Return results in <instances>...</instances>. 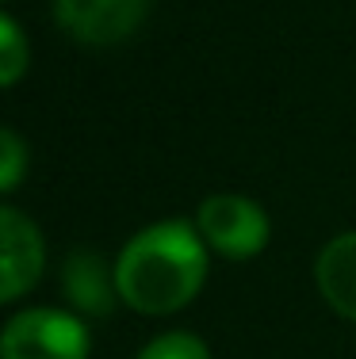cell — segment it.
Here are the masks:
<instances>
[{
	"mask_svg": "<svg viewBox=\"0 0 356 359\" xmlns=\"http://www.w3.org/2000/svg\"><path fill=\"white\" fill-rule=\"evenodd\" d=\"M207 252L199 229L180 218L138 229L115 260L123 306L146 318H169L184 310L207 283Z\"/></svg>",
	"mask_w": 356,
	"mask_h": 359,
	"instance_id": "obj_1",
	"label": "cell"
},
{
	"mask_svg": "<svg viewBox=\"0 0 356 359\" xmlns=\"http://www.w3.org/2000/svg\"><path fill=\"white\" fill-rule=\"evenodd\" d=\"M88 329L81 313L31 306L8 318L0 332V359H88Z\"/></svg>",
	"mask_w": 356,
	"mask_h": 359,
	"instance_id": "obj_2",
	"label": "cell"
},
{
	"mask_svg": "<svg viewBox=\"0 0 356 359\" xmlns=\"http://www.w3.org/2000/svg\"><path fill=\"white\" fill-rule=\"evenodd\" d=\"M196 229L211 252L226 256V260H249V256L265 252L272 222L261 203L245 199V195H211L199 203Z\"/></svg>",
	"mask_w": 356,
	"mask_h": 359,
	"instance_id": "obj_3",
	"label": "cell"
},
{
	"mask_svg": "<svg viewBox=\"0 0 356 359\" xmlns=\"http://www.w3.org/2000/svg\"><path fill=\"white\" fill-rule=\"evenodd\" d=\"M150 8L154 0H54V20L84 46H115L142 27Z\"/></svg>",
	"mask_w": 356,
	"mask_h": 359,
	"instance_id": "obj_4",
	"label": "cell"
},
{
	"mask_svg": "<svg viewBox=\"0 0 356 359\" xmlns=\"http://www.w3.org/2000/svg\"><path fill=\"white\" fill-rule=\"evenodd\" d=\"M46 241L20 207H0V302H20L42 279Z\"/></svg>",
	"mask_w": 356,
	"mask_h": 359,
	"instance_id": "obj_5",
	"label": "cell"
},
{
	"mask_svg": "<svg viewBox=\"0 0 356 359\" xmlns=\"http://www.w3.org/2000/svg\"><path fill=\"white\" fill-rule=\"evenodd\" d=\"M62 290L81 318H107L115 310V302H123L115 283V268H107L100 252H84V249L65 256Z\"/></svg>",
	"mask_w": 356,
	"mask_h": 359,
	"instance_id": "obj_6",
	"label": "cell"
},
{
	"mask_svg": "<svg viewBox=\"0 0 356 359\" xmlns=\"http://www.w3.org/2000/svg\"><path fill=\"white\" fill-rule=\"evenodd\" d=\"M315 279H318L322 298L329 302V310L356 321V229L352 233H337L318 252Z\"/></svg>",
	"mask_w": 356,
	"mask_h": 359,
	"instance_id": "obj_7",
	"label": "cell"
},
{
	"mask_svg": "<svg viewBox=\"0 0 356 359\" xmlns=\"http://www.w3.org/2000/svg\"><path fill=\"white\" fill-rule=\"evenodd\" d=\"M31 65V46H27V35L23 27L15 23V15H0V84L4 88H15L20 76L27 73Z\"/></svg>",
	"mask_w": 356,
	"mask_h": 359,
	"instance_id": "obj_8",
	"label": "cell"
},
{
	"mask_svg": "<svg viewBox=\"0 0 356 359\" xmlns=\"http://www.w3.org/2000/svg\"><path fill=\"white\" fill-rule=\"evenodd\" d=\"M138 359H211V348L203 344L196 332L173 329V332H161V337L150 340L138 352Z\"/></svg>",
	"mask_w": 356,
	"mask_h": 359,
	"instance_id": "obj_9",
	"label": "cell"
},
{
	"mask_svg": "<svg viewBox=\"0 0 356 359\" xmlns=\"http://www.w3.org/2000/svg\"><path fill=\"white\" fill-rule=\"evenodd\" d=\"M27 168V145L15 130H0V191L12 195Z\"/></svg>",
	"mask_w": 356,
	"mask_h": 359,
	"instance_id": "obj_10",
	"label": "cell"
}]
</instances>
